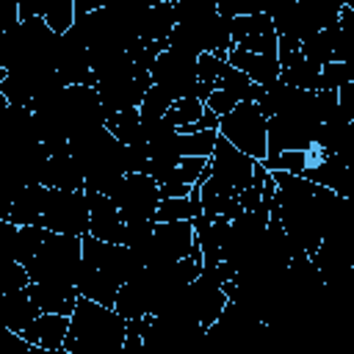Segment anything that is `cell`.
<instances>
[{"label": "cell", "instance_id": "6da1fadb", "mask_svg": "<svg viewBox=\"0 0 354 354\" xmlns=\"http://www.w3.org/2000/svg\"><path fill=\"white\" fill-rule=\"evenodd\" d=\"M124 340H127V321L113 307L80 296L69 318V335L64 348L72 354H111L122 348Z\"/></svg>", "mask_w": 354, "mask_h": 354}, {"label": "cell", "instance_id": "7a4b0ae2", "mask_svg": "<svg viewBox=\"0 0 354 354\" xmlns=\"http://www.w3.org/2000/svg\"><path fill=\"white\" fill-rule=\"evenodd\" d=\"M30 282L39 285H77L83 268V238L47 232L39 252L25 263Z\"/></svg>", "mask_w": 354, "mask_h": 354}, {"label": "cell", "instance_id": "3957f363", "mask_svg": "<svg viewBox=\"0 0 354 354\" xmlns=\"http://www.w3.org/2000/svg\"><path fill=\"white\" fill-rule=\"evenodd\" d=\"M218 136L252 160L268 158V119L257 102H241L232 113L218 119Z\"/></svg>", "mask_w": 354, "mask_h": 354}, {"label": "cell", "instance_id": "277c9868", "mask_svg": "<svg viewBox=\"0 0 354 354\" xmlns=\"http://www.w3.org/2000/svg\"><path fill=\"white\" fill-rule=\"evenodd\" d=\"M39 227H44L50 232H61V235L86 238L88 230H91V202H88V194L86 191H58V188H50Z\"/></svg>", "mask_w": 354, "mask_h": 354}, {"label": "cell", "instance_id": "5b68a950", "mask_svg": "<svg viewBox=\"0 0 354 354\" xmlns=\"http://www.w3.org/2000/svg\"><path fill=\"white\" fill-rule=\"evenodd\" d=\"M108 196L119 207L124 224L155 221V213L160 205V183L149 174H127Z\"/></svg>", "mask_w": 354, "mask_h": 354}, {"label": "cell", "instance_id": "8992f818", "mask_svg": "<svg viewBox=\"0 0 354 354\" xmlns=\"http://www.w3.org/2000/svg\"><path fill=\"white\" fill-rule=\"evenodd\" d=\"M83 263L91 266L94 271L105 274L108 279H113L119 288L127 285L130 279H136L144 271V263L138 260V254L130 246L105 243L94 235L83 238Z\"/></svg>", "mask_w": 354, "mask_h": 354}, {"label": "cell", "instance_id": "52a82bcc", "mask_svg": "<svg viewBox=\"0 0 354 354\" xmlns=\"http://www.w3.org/2000/svg\"><path fill=\"white\" fill-rule=\"evenodd\" d=\"M254 166H257V160H252L249 155H243L227 138L218 136L216 149L210 155V174L213 177H218L221 183H227L230 188H235L241 194V191L254 185Z\"/></svg>", "mask_w": 354, "mask_h": 354}, {"label": "cell", "instance_id": "ba28073f", "mask_svg": "<svg viewBox=\"0 0 354 354\" xmlns=\"http://www.w3.org/2000/svg\"><path fill=\"white\" fill-rule=\"evenodd\" d=\"M47 185H22L17 191H8L6 207H3V221H11L17 227H30L41 221L44 202H47Z\"/></svg>", "mask_w": 354, "mask_h": 354}, {"label": "cell", "instance_id": "9c48e42d", "mask_svg": "<svg viewBox=\"0 0 354 354\" xmlns=\"http://www.w3.org/2000/svg\"><path fill=\"white\" fill-rule=\"evenodd\" d=\"M227 64L241 69L254 86H271L279 80V58L277 55H254V53H246L241 47H232L227 53Z\"/></svg>", "mask_w": 354, "mask_h": 354}, {"label": "cell", "instance_id": "30bf717a", "mask_svg": "<svg viewBox=\"0 0 354 354\" xmlns=\"http://www.w3.org/2000/svg\"><path fill=\"white\" fill-rule=\"evenodd\" d=\"M28 296L33 299V304L41 313L66 315V318H72V313L80 301V293L75 285H39V282H33L28 288Z\"/></svg>", "mask_w": 354, "mask_h": 354}, {"label": "cell", "instance_id": "8fae6325", "mask_svg": "<svg viewBox=\"0 0 354 354\" xmlns=\"http://www.w3.org/2000/svg\"><path fill=\"white\" fill-rule=\"evenodd\" d=\"M66 335H69V318L66 315H53V313H41L25 332L22 337L33 346H41L47 351H58L66 346Z\"/></svg>", "mask_w": 354, "mask_h": 354}, {"label": "cell", "instance_id": "7c38bea8", "mask_svg": "<svg viewBox=\"0 0 354 354\" xmlns=\"http://www.w3.org/2000/svg\"><path fill=\"white\" fill-rule=\"evenodd\" d=\"M0 315H3V329L22 335L41 315V310L33 304V299L28 296V290H17V293H3V299H0Z\"/></svg>", "mask_w": 354, "mask_h": 354}, {"label": "cell", "instance_id": "4fadbf2b", "mask_svg": "<svg viewBox=\"0 0 354 354\" xmlns=\"http://www.w3.org/2000/svg\"><path fill=\"white\" fill-rule=\"evenodd\" d=\"M41 185H47V188H58V191H86L83 171H80L77 160L72 158V152L50 155Z\"/></svg>", "mask_w": 354, "mask_h": 354}, {"label": "cell", "instance_id": "5bb4252c", "mask_svg": "<svg viewBox=\"0 0 354 354\" xmlns=\"http://www.w3.org/2000/svg\"><path fill=\"white\" fill-rule=\"evenodd\" d=\"M177 19H174V0H155L149 3L144 19H141V41L147 44H166L171 36Z\"/></svg>", "mask_w": 354, "mask_h": 354}, {"label": "cell", "instance_id": "9a60e30c", "mask_svg": "<svg viewBox=\"0 0 354 354\" xmlns=\"http://www.w3.org/2000/svg\"><path fill=\"white\" fill-rule=\"evenodd\" d=\"M77 293L83 299H91L97 304H105V307H116V296H119V285L113 279H108L105 274L94 271L91 266L83 263L80 268V277H77Z\"/></svg>", "mask_w": 354, "mask_h": 354}, {"label": "cell", "instance_id": "2e32d148", "mask_svg": "<svg viewBox=\"0 0 354 354\" xmlns=\"http://www.w3.org/2000/svg\"><path fill=\"white\" fill-rule=\"evenodd\" d=\"M202 210V194L199 185H194V191L188 196H174V199H160L158 213H155V224H171V221H194L199 218Z\"/></svg>", "mask_w": 354, "mask_h": 354}, {"label": "cell", "instance_id": "e0dca14e", "mask_svg": "<svg viewBox=\"0 0 354 354\" xmlns=\"http://www.w3.org/2000/svg\"><path fill=\"white\" fill-rule=\"evenodd\" d=\"M105 127L113 133V138L124 147H136V144H147V133H144V122L138 111H127V113H113L108 116Z\"/></svg>", "mask_w": 354, "mask_h": 354}, {"label": "cell", "instance_id": "ac0fdd59", "mask_svg": "<svg viewBox=\"0 0 354 354\" xmlns=\"http://www.w3.org/2000/svg\"><path fill=\"white\" fill-rule=\"evenodd\" d=\"M326 30L332 33V41H335V61L346 64L354 55V8L348 3H343L337 22Z\"/></svg>", "mask_w": 354, "mask_h": 354}, {"label": "cell", "instance_id": "d6986e66", "mask_svg": "<svg viewBox=\"0 0 354 354\" xmlns=\"http://www.w3.org/2000/svg\"><path fill=\"white\" fill-rule=\"evenodd\" d=\"M301 55L310 66L315 69H324L326 64L335 61V41H332V33L329 30H321V33H313L307 39H301Z\"/></svg>", "mask_w": 354, "mask_h": 354}, {"label": "cell", "instance_id": "ffe728a7", "mask_svg": "<svg viewBox=\"0 0 354 354\" xmlns=\"http://www.w3.org/2000/svg\"><path fill=\"white\" fill-rule=\"evenodd\" d=\"M315 155L313 152H304V149H288V152H279V155H268L263 160L266 171H288V174H296V177H304L307 169L313 166Z\"/></svg>", "mask_w": 354, "mask_h": 354}, {"label": "cell", "instance_id": "44dd1931", "mask_svg": "<svg viewBox=\"0 0 354 354\" xmlns=\"http://www.w3.org/2000/svg\"><path fill=\"white\" fill-rule=\"evenodd\" d=\"M218 141V130H202V133H180L177 136V152L180 158H210Z\"/></svg>", "mask_w": 354, "mask_h": 354}, {"label": "cell", "instance_id": "7402d4cb", "mask_svg": "<svg viewBox=\"0 0 354 354\" xmlns=\"http://www.w3.org/2000/svg\"><path fill=\"white\" fill-rule=\"evenodd\" d=\"M205 102L202 100H177L171 108H169V113L163 116L169 124H174L177 130H183V127H191V124H196L202 116H205Z\"/></svg>", "mask_w": 354, "mask_h": 354}, {"label": "cell", "instance_id": "603a6c76", "mask_svg": "<svg viewBox=\"0 0 354 354\" xmlns=\"http://www.w3.org/2000/svg\"><path fill=\"white\" fill-rule=\"evenodd\" d=\"M174 105V100L160 88V86H149V91L144 94V100H141V108H138V113H141V122H158V119H163L166 113H169V108Z\"/></svg>", "mask_w": 354, "mask_h": 354}, {"label": "cell", "instance_id": "cb8c5ba5", "mask_svg": "<svg viewBox=\"0 0 354 354\" xmlns=\"http://www.w3.org/2000/svg\"><path fill=\"white\" fill-rule=\"evenodd\" d=\"M207 177H210V158H183L174 171V180L185 185H202Z\"/></svg>", "mask_w": 354, "mask_h": 354}, {"label": "cell", "instance_id": "d4e9b609", "mask_svg": "<svg viewBox=\"0 0 354 354\" xmlns=\"http://www.w3.org/2000/svg\"><path fill=\"white\" fill-rule=\"evenodd\" d=\"M238 47L246 50V53H254V55H277V50H279V33L277 30L254 33V36L243 39Z\"/></svg>", "mask_w": 354, "mask_h": 354}, {"label": "cell", "instance_id": "484cf974", "mask_svg": "<svg viewBox=\"0 0 354 354\" xmlns=\"http://www.w3.org/2000/svg\"><path fill=\"white\" fill-rule=\"evenodd\" d=\"M33 282H30V274L22 263L17 260H8L6 268H3V293H17V290H28Z\"/></svg>", "mask_w": 354, "mask_h": 354}, {"label": "cell", "instance_id": "4316f807", "mask_svg": "<svg viewBox=\"0 0 354 354\" xmlns=\"http://www.w3.org/2000/svg\"><path fill=\"white\" fill-rule=\"evenodd\" d=\"M346 83H351L346 64L332 61V64H326V66L321 69V88H318V91H340Z\"/></svg>", "mask_w": 354, "mask_h": 354}, {"label": "cell", "instance_id": "83f0119b", "mask_svg": "<svg viewBox=\"0 0 354 354\" xmlns=\"http://www.w3.org/2000/svg\"><path fill=\"white\" fill-rule=\"evenodd\" d=\"M224 64H227V61H221L216 53H202V55L196 58V75H199V83H207V86L216 88V80H218Z\"/></svg>", "mask_w": 354, "mask_h": 354}, {"label": "cell", "instance_id": "f1b7e54d", "mask_svg": "<svg viewBox=\"0 0 354 354\" xmlns=\"http://www.w3.org/2000/svg\"><path fill=\"white\" fill-rule=\"evenodd\" d=\"M315 105H318V119H321V124L346 119L343 111H340V97H337V91H318V94H315Z\"/></svg>", "mask_w": 354, "mask_h": 354}, {"label": "cell", "instance_id": "f546056e", "mask_svg": "<svg viewBox=\"0 0 354 354\" xmlns=\"http://www.w3.org/2000/svg\"><path fill=\"white\" fill-rule=\"evenodd\" d=\"M0 354H53V351L28 343V340H25L22 335H17V332L3 329V351H0Z\"/></svg>", "mask_w": 354, "mask_h": 354}, {"label": "cell", "instance_id": "4dcf8cb0", "mask_svg": "<svg viewBox=\"0 0 354 354\" xmlns=\"http://www.w3.org/2000/svg\"><path fill=\"white\" fill-rule=\"evenodd\" d=\"M238 105H241V100H238V97H232L230 91H221V88H216V91L207 97V102H205V108H207L210 113H216L218 119H221V116H227V113H232Z\"/></svg>", "mask_w": 354, "mask_h": 354}, {"label": "cell", "instance_id": "1f68e13d", "mask_svg": "<svg viewBox=\"0 0 354 354\" xmlns=\"http://www.w3.org/2000/svg\"><path fill=\"white\" fill-rule=\"evenodd\" d=\"M337 97H340V111H343L346 122L354 124V83H346V86L337 91Z\"/></svg>", "mask_w": 354, "mask_h": 354}, {"label": "cell", "instance_id": "d6a6232c", "mask_svg": "<svg viewBox=\"0 0 354 354\" xmlns=\"http://www.w3.org/2000/svg\"><path fill=\"white\" fill-rule=\"evenodd\" d=\"M194 191V185H185V183H177V180H169L160 185V199H174V196H188Z\"/></svg>", "mask_w": 354, "mask_h": 354}, {"label": "cell", "instance_id": "836d02e7", "mask_svg": "<svg viewBox=\"0 0 354 354\" xmlns=\"http://www.w3.org/2000/svg\"><path fill=\"white\" fill-rule=\"evenodd\" d=\"M346 69H348V77H351V83H354V55L346 61Z\"/></svg>", "mask_w": 354, "mask_h": 354}, {"label": "cell", "instance_id": "e575fe53", "mask_svg": "<svg viewBox=\"0 0 354 354\" xmlns=\"http://www.w3.org/2000/svg\"><path fill=\"white\" fill-rule=\"evenodd\" d=\"M53 354H72V351H66V348H58V351H53Z\"/></svg>", "mask_w": 354, "mask_h": 354}, {"label": "cell", "instance_id": "d590c367", "mask_svg": "<svg viewBox=\"0 0 354 354\" xmlns=\"http://www.w3.org/2000/svg\"><path fill=\"white\" fill-rule=\"evenodd\" d=\"M348 6H351V8H354V3H348Z\"/></svg>", "mask_w": 354, "mask_h": 354}]
</instances>
